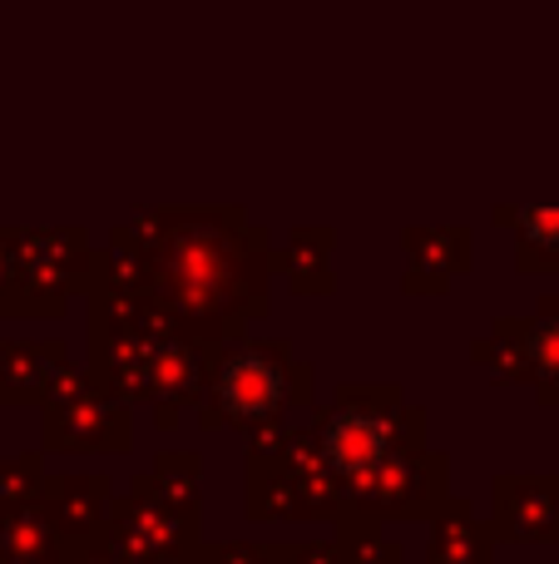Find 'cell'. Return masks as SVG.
I'll return each instance as SVG.
<instances>
[{
    "label": "cell",
    "mask_w": 559,
    "mask_h": 564,
    "mask_svg": "<svg viewBox=\"0 0 559 564\" xmlns=\"http://www.w3.org/2000/svg\"><path fill=\"white\" fill-rule=\"evenodd\" d=\"M273 234L238 204L164 208L149 297L168 332L223 347L273 312Z\"/></svg>",
    "instance_id": "1"
},
{
    "label": "cell",
    "mask_w": 559,
    "mask_h": 564,
    "mask_svg": "<svg viewBox=\"0 0 559 564\" xmlns=\"http://www.w3.org/2000/svg\"><path fill=\"white\" fill-rule=\"evenodd\" d=\"M317 406V367L293 351L287 337H238L213 347L208 391L198 401L204 431H253L287 411Z\"/></svg>",
    "instance_id": "2"
},
{
    "label": "cell",
    "mask_w": 559,
    "mask_h": 564,
    "mask_svg": "<svg viewBox=\"0 0 559 564\" xmlns=\"http://www.w3.org/2000/svg\"><path fill=\"white\" fill-rule=\"evenodd\" d=\"M342 510V480L322 460L313 421H267L243 431V516L253 525L332 520Z\"/></svg>",
    "instance_id": "3"
},
{
    "label": "cell",
    "mask_w": 559,
    "mask_h": 564,
    "mask_svg": "<svg viewBox=\"0 0 559 564\" xmlns=\"http://www.w3.org/2000/svg\"><path fill=\"white\" fill-rule=\"evenodd\" d=\"M313 436L337 480L376 470L392 451L426 441V406L406 401L402 381H342L313 406Z\"/></svg>",
    "instance_id": "4"
},
{
    "label": "cell",
    "mask_w": 559,
    "mask_h": 564,
    "mask_svg": "<svg viewBox=\"0 0 559 564\" xmlns=\"http://www.w3.org/2000/svg\"><path fill=\"white\" fill-rule=\"evenodd\" d=\"M10 238H15V288H10L6 317H25V322L65 317L69 297L85 292L89 258H95L89 228L85 224H50V228L10 224Z\"/></svg>",
    "instance_id": "5"
},
{
    "label": "cell",
    "mask_w": 559,
    "mask_h": 564,
    "mask_svg": "<svg viewBox=\"0 0 559 564\" xmlns=\"http://www.w3.org/2000/svg\"><path fill=\"white\" fill-rule=\"evenodd\" d=\"M342 506L376 510V516L402 520V525H431L451 506V456L431 451L426 441L392 451L376 470L342 480Z\"/></svg>",
    "instance_id": "6"
},
{
    "label": "cell",
    "mask_w": 559,
    "mask_h": 564,
    "mask_svg": "<svg viewBox=\"0 0 559 564\" xmlns=\"http://www.w3.org/2000/svg\"><path fill=\"white\" fill-rule=\"evenodd\" d=\"M105 545L129 564H184L204 545V510H178L158 496L129 490L114 500Z\"/></svg>",
    "instance_id": "7"
},
{
    "label": "cell",
    "mask_w": 559,
    "mask_h": 564,
    "mask_svg": "<svg viewBox=\"0 0 559 564\" xmlns=\"http://www.w3.org/2000/svg\"><path fill=\"white\" fill-rule=\"evenodd\" d=\"M40 416H45V426H40L45 451H69V456H85V451L129 456L134 451V401H124L119 391L99 387V381L69 406L40 411Z\"/></svg>",
    "instance_id": "8"
},
{
    "label": "cell",
    "mask_w": 559,
    "mask_h": 564,
    "mask_svg": "<svg viewBox=\"0 0 559 564\" xmlns=\"http://www.w3.org/2000/svg\"><path fill=\"white\" fill-rule=\"evenodd\" d=\"M491 525L505 545H559V476L501 470L491 480Z\"/></svg>",
    "instance_id": "9"
},
{
    "label": "cell",
    "mask_w": 559,
    "mask_h": 564,
    "mask_svg": "<svg viewBox=\"0 0 559 564\" xmlns=\"http://www.w3.org/2000/svg\"><path fill=\"white\" fill-rule=\"evenodd\" d=\"M208 371H213V347L188 341L178 332H164L154 341V361H149V411H154L158 431H174L188 411H198L208 391Z\"/></svg>",
    "instance_id": "10"
},
{
    "label": "cell",
    "mask_w": 559,
    "mask_h": 564,
    "mask_svg": "<svg viewBox=\"0 0 559 564\" xmlns=\"http://www.w3.org/2000/svg\"><path fill=\"white\" fill-rule=\"evenodd\" d=\"M406 268L402 292L406 297H446L456 278L475 268V234L465 224H412L402 228Z\"/></svg>",
    "instance_id": "11"
},
{
    "label": "cell",
    "mask_w": 559,
    "mask_h": 564,
    "mask_svg": "<svg viewBox=\"0 0 559 564\" xmlns=\"http://www.w3.org/2000/svg\"><path fill=\"white\" fill-rule=\"evenodd\" d=\"M114 480L105 470H50L45 476V506L65 535L69 555L85 545H99L114 516Z\"/></svg>",
    "instance_id": "12"
},
{
    "label": "cell",
    "mask_w": 559,
    "mask_h": 564,
    "mask_svg": "<svg viewBox=\"0 0 559 564\" xmlns=\"http://www.w3.org/2000/svg\"><path fill=\"white\" fill-rule=\"evenodd\" d=\"M332 253H337L332 224H297V228H287L283 248L273 253V268L283 273V282L297 297H332L337 292Z\"/></svg>",
    "instance_id": "13"
},
{
    "label": "cell",
    "mask_w": 559,
    "mask_h": 564,
    "mask_svg": "<svg viewBox=\"0 0 559 564\" xmlns=\"http://www.w3.org/2000/svg\"><path fill=\"white\" fill-rule=\"evenodd\" d=\"M69 361V347L55 337L45 341H6L0 351V406L6 411H40L50 377Z\"/></svg>",
    "instance_id": "14"
},
{
    "label": "cell",
    "mask_w": 559,
    "mask_h": 564,
    "mask_svg": "<svg viewBox=\"0 0 559 564\" xmlns=\"http://www.w3.org/2000/svg\"><path fill=\"white\" fill-rule=\"evenodd\" d=\"M535 312L495 317L485 337L471 341V361L495 381V387H535Z\"/></svg>",
    "instance_id": "15"
},
{
    "label": "cell",
    "mask_w": 559,
    "mask_h": 564,
    "mask_svg": "<svg viewBox=\"0 0 559 564\" xmlns=\"http://www.w3.org/2000/svg\"><path fill=\"white\" fill-rule=\"evenodd\" d=\"M495 228H515V273L555 278L559 273V204H495Z\"/></svg>",
    "instance_id": "16"
},
{
    "label": "cell",
    "mask_w": 559,
    "mask_h": 564,
    "mask_svg": "<svg viewBox=\"0 0 559 564\" xmlns=\"http://www.w3.org/2000/svg\"><path fill=\"white\" fill-rule=\"evenodd\" d=\"M495 535L491 520L475 516L471 500L451 496V506L431 520V535H426V564H495Z\"/></svg>",
    "instance_id": "17"
},
{
    "label": "cell",
    "mask_w": 559,
    "mask_h": 564,
    "mask_svg": "<svg viewBox=\"0 0 559 564\" xmlns=\"http://www.w3.org/2000/svg\"><path fill=\"white\" fill-rule=\"evenodd\" d=\"M40 560H69V545L50 516L45 496L25 506L0 510V564H40Z\"/></svg>",
    "instance_id": "18"
},
{
    "label": "cell",
    "mask_w": 559,
    "mask_h": 564,
    "mask_svg": "<svg viewBox=\"0 0 559 564\" xmlns=\"http://www.w3.org/2000/svg\"><path fill=\"white\" fill-rule=\"evenodd\" d=\"M392 520L362 506H342L332 516V540L342 550V564H402L406 550L396 535H386Z\"/></svg>",
    "instance_id": "19"
},
{
    "label": "cell",
    "mask_w": 559,
    "mask_h": 564,
    "mask_svg": "<svg viewBox=\"0 0 559 564\" xmlns=\"http://www.w3.org/2000/svg\"><path fill=\"white\" fill-rule=\"evenodd\" d=\"M129 490H144V496H158L164 506H178V510H204V456L194 451H158L154 466L139 470L129 480Z\"/></svg>",
    "instance_id": "20"
},
{
    "label": "cell",
    "mask_w": 559,
    "mask_h": 564,
    "mask_svg": "<svg viewBox=\"0 0 559 564\" xmlns=\"http://www.w3.org/2000/svg\"><path fill=\"white\" fill-rule=\"evenodd\" d=\"M530 341H535V401L545 411H559V292L540 297Z\"/></svg>",
    "instance_id": "21"
},
{
    "label": "cell",
    "mask_w": 559,
    "mask_h": 564,
    "mask_svg": "<svg viewBox=\"0 0 559 564\" xmlns=\"http://www.w3.org/2000/svg\"><path fill=\"white\" fill-rule=\"evenodd\" d=\"M45 446L40 451H20V456L0 460V510L6 506H25V500L45 496Z\"/></svg>",
    "instance_id": "22"
},
{
    "label": "cell",
    "mask_w": 559,
    "mask_h": 564,
    "mask_svg": "<svg viewBox=\"0 0 559 564\" xmlns=\"http://www.w3.org/2000/svg\"><path fill=\"white\" fill-rule=\"evenodd\" d=\"M188 564H277V540H204Z\"/></svg>",
    "instance_id": "23"
},
{
    "label": "cell",
    "mask_w": 559,
    "mask_h": 564,
    "mask_svg": "<svg viewBox=\"0 0 559 564\" xmlns=\"http://www.w3.org/2000/svg\"><path fill=\"white\" fill-rule=\"evenodd\" d=\"M158 238H164V208H134L129 218H119L109 228V243H129V248H144V253H154Z\"/></svg>",
    "instance_id": "24"
},
{
    "label": "cell",
    "mask_w": 559,
    "mask_h": 564,
    "mask_svg": "<svg viewBox=\"0 0 559 564\" xmlns=\"http://www.w3.org/2000/svg\"><path fill=\"white\" fill-rule=\"evenodd\" d=\"M10 288H15V238H10V224H0V322L10 307Z\"/></svg>",
    "instance_id": "25"
},
{
    "label": "cell",
    "mask_w": 559,
    "mask_h": 564,
    "mask_svg": "<svg viewBox=\"0 0 559 564\" xmlns=\"http://www.w3.org/2000/svg\"><path fill=\"white\" fill-rule=\"evenodd\" d=\"M69 564H129V560H119L114 550H109L105 540H99V545H85V550H75V555H69Z\"/></svg>",
    "instance_id": "26"
},
{
    "label": "cell",
    "mask_w": 559,
    "mask_h": 564,
    "mask_svg": "<svg viewBox=\"0 0 559 564\" xmlns=\"http://www.w3.org/2000/svg\"><path fill=\"white\" fill-rule=\"evenodd\" d=\"M40 564H69V560H40Z\"/></svg>",
    "instance_id": "27"
},
{
    "label": "cell",
    "mask_w": 559,
    "mask_h": 564,
    "mask_svg": "<svg viewBox=\"0 0 559 564\" xmlns=\"http://www.w3.org/2000/svg\"><path fill=\"white\" fill-rule=\"evenodd\" d=\"M0 351H6V337H0Z\"/></svg>",
    "instance_id": "28"
}]
</instances>
